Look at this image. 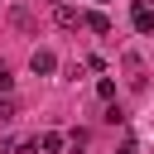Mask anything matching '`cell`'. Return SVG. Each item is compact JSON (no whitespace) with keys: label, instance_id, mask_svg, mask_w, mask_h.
I'll use <instances>...</instances> for the list:
<instances>
[{"label":"cell","instance_id":"obj_6","mask_svg":"<svg viewBox=\"0 0 154 154\" xmlns=\"http://www.w3.org/2000/svg\"><path fill=\"white\" fill-rule=\"evenodd\" d=\"M14 120V96H0V125Z\"/></svg>","mask_w":154,"mask_h":154},{"label":"cell","instance_id":"obj_3","mask_svg":"<svg viewBox=\"0 0 154 154\" xmlns=\"http://www.w3.org/2000/svg\"><path fill=\"white\" fill-rule=\"evenodd\" d=\"M53 19L63 29H82V10H72V5H53Z\"/></svg>","mask_w":154,"mask_h":154},{"label":"cell","instance_id":"obj_8","mask_svg":"<svg viewBox=\"0 0 154 154\" xmlns=\"http://www.w3.org/2000/svg\"><path fill=\"white\" fill-rule=\"evenodd\" d=\"M10 87H14V77H10V67L0 63V96H10Z\"/></svg>","mask_w":154,"mask_h":154},{"label":"cell","instance_id":"obj_4","mask_svg":"<svg viewBox=\"0 0 154 154\" xmlns=\"http://www.w3.org/2000/svg\"><path fill=\"white\" fill-rule=\"evenodd\" d=\"M82 29H91V34H111V19H106L101 10H87V14H82Z\"/></svg>","mask_w":154,"mask_h":154},{"label":"cell","instance_id":"obj_5","mask_svg":"<svg viewBox=\"0 0 154 154\" xmlns=\"http://www.w3.org/2000/svg\"><path fill=\"white\" fill-rule=\"evenodd\" d=\"M63 144H67V135H58V130H48V135H38V149H43V154H58Z\"/></svg>","mask_w":154,"mask_h":154},{"label":"cell","instance_id":"obj_10","mask_svg":"<svg viewBox=\"0 0 154 154\" xmlns=\"http://www.w3.org/2000/svg\"><path fill=\"white\" fill-rule=\"evenodd\" d=\"M53 5H63V0H53Z\"/></svg>","mask_w":154,"mask_h":154},{"label":"cell","instance_id":"obj_7","mask_svg":"<svg viewBox=\"0 0 154 154\" xmlns=\"http://www.w3.org/2000/svg\"><path fill=\"white\" fill-rule=\"evenodd\" d=\"M96 96H101V101H111V96H116V82H111V77H101V82H96Z\"/></svg>","mask_w":154,"mask_h":154},{"label":"cell","instance_id":"obj_2","mask_svg":"<svg viewBox=\"0 0 154 154\" xmlns=\"http://www.w3.org/2000/svg\"><path fill=\"white\" fill-rule=\"evenodd\" d=\"M29 67H34L38 77H48V72H58V58H53L48 48H34V58H29Z\"/></svg>","mask_w":154,"mask_h":154},{"label":"cell","instance_id":"obj_9","mask_svg":"<svg viewBox=\"0 0 154 154\" xmlns=\"http://www.w3.org/2000/svg\"><path fill=\"white\" fill-rule=\"evenodd\" d=\"M135 149H140V144H135V140H130V135H125V140H120V149H116V154H135Z\"/></svg>","mask_w":154,"mask_h":154},{"label":"cell","instance_id":"obj_1","mask_svg":"<svg viewBox=\"0 0 154 154\" xmlns=\"http://www.w3.org/2000/svg\"><path fill=\"white\" fill-rule=\"evenodd\" d=\"M130 19H135V29H140V34H149V29H154V0H135Z\"/></svg>","mask_w":154,"mask_h":154}]
</instances>
